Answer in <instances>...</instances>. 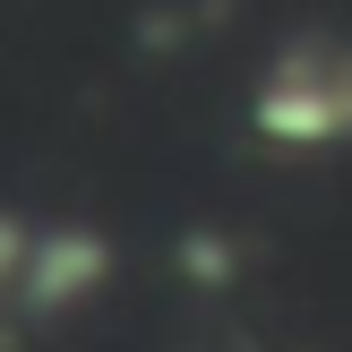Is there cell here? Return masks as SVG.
<instances>
[{"label":"cell","mask_w":352,"mask_h":352,"mask_svg":"<svg viewBox=\"0 0 352 352\" xmlns=\"http://www.w3.org/2000/svg\"><path fill=\"white\" fill-rule=\"evenodd\" d=\"M258 129L275 146H336V138H352V52H292L258 86Z\"/></svg>","instance_id":"1"}]
</instances>
